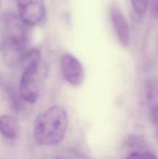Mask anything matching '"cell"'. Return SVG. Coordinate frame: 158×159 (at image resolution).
<instances>
[{
	"label": "cell",
	"mask_w": 158,
	"mask_h": 159,
	"mask_svg": "<svg viewBox=\"0 0 158 159\" xmlns=\"http://www.w3.org/2000/svg\"><path fill=\"white\" fill-rule=\"evenodd\" d=\"M3 36L0 43V54L3 61L10 66L20 64L24 53L27 51V29L20 17L7 15L4 17Z\"/></svg>",
	"instance_id": "cell-1"
},
{
	"label": "cell",
	"mask_w": 158,
	"mask_h": 159,
	"mask_svg": "<svg viewBox=\"0 0 158 159\" xmlns=\"http://www.w3.org/2000/svg\"><path fill=\"white\" fill-rule=\"evenodd\" d=\"M68 115L61 106H52L40 114L34 122V138L39 145L51 146L60 143L68 128Z\"/></svg>",
	"instance_id": "cell-2"
},
{
	"label": "cell",
	"mask_w": 158,
	"mask_h": 159,
	"mask_svg": "<svg viewBox=\"0 0 158 159\" xmlns=\"http://www.w3.org/2000/svg\"><path fill=\"white\" fill-rule=\"evenodd\" d=\"M41 60L38 49L27 50L20 61L23 67L20 81V93L23 100L30 103H34L39 96L38 68Z\"/></svg>",
	"instance_id": "cell-3"
},
{
	"label": "cell",
	"mask_w": 158,
	"mask_h": 159,
	"mask_svg": "<svg viewBox=\"0 0 158 159\" xmlns=\"http://www.w3.org/2000/svg\"><path fill=\"white\" fill-rule=\"evenodd\" d=\"M17 7L20 19L28 26L39 25L45 20L44 0H17Z\"/></svg>",
	"instance_id": "cell-4"
},
{
	"label": "cell",
	"mask_w": 158,
	"mask_h": 159,
	"mask_svg": "<svg viewBox=\"0 0 158 159\" xmlns=\"http://www.w3.org/2000/svg\"><path fill=\"white\" fill-rule=\"evenodd\" d=\"M60 63L64 79L74 87L80 86L85 78V73L81 62L73 55L64 54L61 56Z\"/></svg>",
	"instance_id": "cell-5"
},
{
	"label": "cell",
	"mask_w": 158,
	"mask_h": 159,
	"mask_svg": "<svg viewBox=\"0 0 158 159\" xmlns=\"http://www.w3.org/2000/svg\"><path fill=\"white\" fill-rule=\"evenodd\" d=\"M110 16L119 42L123 47H129L130 44V30L125 15L117 6L114 5L111 7Z\"/></svg>",
	"instance_id": "cell-6"
},
{
	"label": "cell",
	"mask_w": 158,
	"mask_h": 159,
	"mask_svg": "<svg viewBox=\"0 0 158 159\" xmlns=\"http://www.w3.org/2000/svg\"><path fill=\"white\" fill-rule=\"evenodd\" d=\"M147 102L151 119L158 134V81L151 80L147 84Z\"/></svg>",
	"instance_id": "cell-7"
},
{
	"label": "cell",
	"mask_w": 158,
	"mask_h": 159,
	"mask_svg": "<svg viewBox=\"0 0 158 159\" xmlns=\"http://www.w3.org/2000/svg\"><path fill=\"white\" fill-rule=\"evenodd\" d=\"M0 133L8 140H15L20 133V126L12 116H0Z\"/></svg>",
	"instance_id": "cell-8"
},
{
	"label": "cell",
	"mask_w": 158,
	"mask_h": 159,
	"mask_svg": "<svg viewBox=\"0 0 158 159\" xmlns=\"http://www.w3.org/2000/svg\"><path fill=\"white\" fill-rule=\"evenodd\" d=\"M129 147L133 148L128 157H136V158H156V156L150 151L145 142L139 136H131L129 139Z\"/></svg>",
	"instance_id": "cell-9"
},
{
	"label": "cell",
	"mask_w": 158,
	"mask_h": 159,
	"mask_svg": "<svg viewBox=\"0 0 158 159\" xmlns=\"http://www.w3.org/2000/svg\"><path fill=\"white\" fill-rule=\"evenodd\" d=\"M133 10L138 16H143L147 11L150 0H130Z\"/></svg>",
	"instance_id": "cell-10"
},
{
	"label": "cell",
	"mask_w": 158,
	"mask_h": 159,
	"mask_svg": "<svg viewBox=\"0 0 158 159\" xmlns=\"http://www.w3.org/2000/svg\"><path fill=\"white\" fill-rule=\"evenodd\" d=\"M152 13L158 18V0H152Z\"/></svg>",
	"instance_id": "cell-11"
}]
</instances>
